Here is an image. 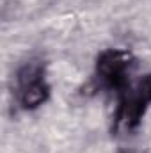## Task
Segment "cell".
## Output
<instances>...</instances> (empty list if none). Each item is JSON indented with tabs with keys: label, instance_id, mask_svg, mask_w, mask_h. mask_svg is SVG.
<instances>
[{
	"label": "cell",
	"instance_id": "obj_1",
	"mask_svg": "<svg viewBox=\"0 0 151 153\" xmlns=\"http://www.w3.org/2000/svg\"><path fill=\"white\" fill-rule=\"evenodd\" d=\"M135 64H137L135 57L128 50L121 48L103 50L94 64V78L98 82V87L121 94L132 85L130 76Z\"/></svg>",
	"mask_w": 151,
	"mask_h": 153
},
{
	"label": "cell",
	"instance_id": "obj_4",
	"mask_svg": "<svg viewBox=\"0 0 151 153\" xmlns=\"http://www.w3.org/2000/svg\"><path fill=\"white\" fill-rule=\"evenodd\" d=\"M135 89L142 94L144 100H148V102L151 103V73L141 76V80L135 84Z\"/></svg>",
	"mask_w": 151,
	"mask_h": 153
},
{
	"label": "cell",
	"instance_id": "obj_3",
	"mask_svg": "<svg viewBox=\"0 0 151 153\" xmlns=\"http://www.w3.org/2000/svg\"><path fill=\"white\" fill-rule=\"evenodd\" d=\"M16 98L21 109L25 111H36L50 98V85L46 78L34 80L23 85H16Z\"/></svg>",
	"mask_w": 151,
	"mask_h": 153
},
{
	"label": "cell",
	"instance_id": "obj_5",
	"mask_svg": "<svg viewBox=\"0 0 151 153\" xmlns=\"http://www.w3.org/2000/svg\"><path fill=\"white\" fill-rule=\"evenodd\" d=\"M115 153H132V152H128V150H123V148H121V150H117Z\"/></svg>",
	"mask_w": 151,
	"mask_h": 153
},
{
	"label": "cell",
	"instance_id": "obj_2",
	"mask_svg": "<svg viewBox=\"0 0 151 153\" xmlns=\"http://www.w3.org/2000/svg\"><path fill=\"white\" fill-rule=\"evenodd\" d=\"M117 96L119 100H117V109L114 114L112 132L115 135L119 134L132 135L141 126L142 117L150 107V102L142 98V94L135 89V85H130L126 91H123Z\"/></svg>",
	"mask_w": 151,
	"mask_h": 153
}]
</instances>
